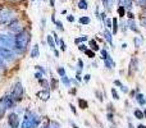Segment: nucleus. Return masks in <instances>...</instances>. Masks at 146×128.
I'll use <instances>...</instances> for the list:
<instances>
[{"mask_svg": "<svg viewBox=\"0 0 146 128\" xmlns=\"http://www.w3.org/2000/svg\"><path fill=\"white\" fill-rule=\"evenodd\" d=\"M31 41V33L28 30L23 28L21 32L14 36V50L18 54H23L28 48V44Z\"/></svg>", "mask_w": 146, "mask_h": 128, "instance_id": "1", "label": "nucleus"}, {"mask_svg": "<svg viewBox=\"0 0 146 128\" xmlns=\"http://www.w3.org/2000/svg\"><path fill=\"white\" fill-rule=\"evenodd\" d=\"M15 19V13L7 7H0V25H8Z\"/></svg>", "mask_w": 146, "mask_h": 128, "instance_id": "2", "label": "nucleus"}, {"mask_svg": "<svg viewBox=\"0 0 146 128\" xmlns=\"http://www.w3.org/2000/svg\"><path fill=\"white\" fill-rule=\"evenodd\" d=\"M23 94H25V90H23L22 82H21V81H17V82L13 85L10 96H12V99L15 101V103H18V101H21L23 99Z\"/></svg>", "mask_w": 146, "mask_h": 128, "instance_id": "3", "label": "nucleus"}, {"mask_svg": "<svg viewBox=\"0 0 146 128\" xmlns=\"http://www.w3.org/2000/svg\"><path fill=\"white\" fill-rule=\"evenodd\" d=\"M0 46L10 49V50H14V36L0 33Z\"/></svg>", "mask_w": 146, "mask_h": 128, "instance_id": "4", "label": "nucleus"}, {"mask_svg": "<svg viewBox=\"0 0 146 128\" xmlns=\"http://www.w3.org/2000/svg\"><path fill=\"white\" fill-rule=\"evenodd\" d=\"M0 58L4 62H13L15 59V53L14 50H10V49L0 46Z\"/></svg>", "mask_w": 146, "mask_h": 128, "instance_id": "5", "label": "nucleus"}, {"mask_svg": "<svg viewBox=\"0 0 146 128\" xmlns=\"http://www.w3.org/2000/svg\"><path fill=\"white\" fill-rule=\"evenodd\" d=\"M28 121H30V128H37L41 123V117L33 111H27Z\"/></svg>", "mask_w": 146, "mask_h": 128, "instance_id": "6", "label": "nucleus"}, {"mask_svg": "<svg viewBox=\"0 0 146 128\" xmlns=\"http://www.w3.org/2000/svg\"><path fill=\"white\" fill-rule=\"evenodd\" d=\"M8 126H9V128H19L21 121L19 115L17 113H10L8 115Z\"/></svg>", "mask_w": 146, "mask_h": 128, "instance_id": "7", "label": "nucleus"}, {"mask_svg": "<svg viewBox=\"0 0 146 128\" xmlns=\"http://www.w3.org/2000/svg\"><path fill=\"white\" fill-rule=\"evenodd\" d=\"M0 104H1L4 108H7V109H13V108L15 106V101L13 100L10 95L3 96V97L0 99Z\"/></svg>", "mask_w": 146, "mask_h": 128, "instance_id": "8", "label": "nucleus"}, {"mask_svg": "<svg viewBox=\"0 0 146 128\" xmlns=\"http://www.w3.org/2000/svg\"><path fill=\"white\" fill-rule=\"evenodd\" d=\"M8 30H9V32L15 33V35H17L18 32H21V31L23 30V28H22V25H21L19 21L14 19V21H12V22L9 23V26H8Z\"/></svg>", "mask_w": 146, "mask_h": 128, "instance_id": "9", "label": "nucleus"}, {"mask_svg": "<svg viewBox=\"0 0 146 128\" xmlns=\"http://www.w3.org/2000/svg\"><path fill=\"white\" fill-rule=\"evenodd\" d=\"M137 69H139V60H137L136 58H132L131 59V63H129V68H128L129 74H131V76L135 74Z\"/></svg>", "mask_w": 146, "mask_h": 128, "instance_id": "10", "label": "nucleus"}, {"mask_svg": "<svg viewBox=\"0 0 146 128\" xmlns=\"http://www.w3.org/2000/svg\"><path fill=\"white\" fill-rule=\"evenodd\" d=\"M126 25H127V27H128L131 31H133V32H136V33H139V32H140V31H139V27L136 26V23H135V21H133V19H128V21H127Z\"/></svg>", "mask_w": 146, "mask_h": 128, "instance_id": "11", "label": "nucleus"}, {"mask_svg": "<svg viewBox=\"0 0 146 128\" xmlns=\"http://www.w3.org/2000/svg\"><path fill=\"white\" fill-rule=\"evenodd\" d=\"M103 36H104V38H105V40L109 42V45L113 46V33L109 32V30H105L103 32Z\"/></svg>", "mask_w": 146, "mask_h": 128, "instance_id": "12", "label": "nucleus"}, {"mask_svg": "<svg viewBox=\"0 0 146 128\" xmlns=\"http://www.w3.org/2000/svg\"><path fill=\"white\" fill-rule=\"evenodd\" d=\"M38 55H40V48H38V45L36 44V45L32 46V50H31L30 56L31 58H38Z\"/></svg>", "mask_w": 146, "mask_h": 128, "instance_id": "13", "label": "nucleus"}, {"mask_svg": "<svg viewBox=\"0 0 146 128\" xmlns=\"http://www.w3.org/2000/svg\"><path fill=\"white\" fill-rule=\"evenodd\" d=\"M104 62H105V67L109 68V69H113V68L115 67V63H114V60L111 59L110 54L108 55V58H106V59H104Z\"/></svg>", "mask_w": 146, "mask_h": 128, "instance_id": "14", "label": "nucleus"}, {"mask_svg": "<svg viewBox=\"0 0 146 128\" xmlns=\"http://www.w3.org/2000/svg\"><path fill=\"white\" fill-rule=\"evenodd\" d=\"M36 95L38 96V97H41L42 100H49V97H50V92H49V90H42V91H38Z\"/></svg>", "mask_w": 146, "mask_h": 128, "instance_id": "15", "label": "nucleus"}, {"mask_svg": "<svg viewBox=\"0 0 146 128\" xmlns=\"http://www.w3.org/2000/svg\"><path fill=\"white\" fill-rule=\"evenodd\" d=\"M136 100H137V103H139L140 104V105H141V106H144L145 105V104H146V100H145V96L144 95H142V94H137V95H136Z\"/></svg>", "mask_w": 146, "mask_h": 128, "instance_id": "16", "label": "nucleus"}, {"mask_svg": "<svg viewBox=\"0 0 146 128\" xmlns=\"http://www.w3.org/2000/svg\"><path fill=\"white\" fill-rule=\"evenodd\" d=\"M111 27H113V35H117L118 33V19L117 18L111 19Z\"/></svg>", "mask_w": 146, "mask_h": 128, "instance_id": "17", "label": "nucleus"}, {"mask_svg": "<svg viewBox=\"0 0 146 128\" xmlns=\"http://www.w3.org/2000/svg\"><path fill=\"white\" fill-rule=\"evenodd\" d=\"M46 41H48L49 48H50L51 50H54V49H55V41H54V38L51 37V36H46Z\"/></svg>", "mask_w": 146, "mask_h": 128, "instance_id": "18", "label": "nucleus"}, {"mask_svg": "<svg viewBox=\"0 0 146 128\" xmlns=\"http://www.w3.org/2000/svg\"><path fill=\"white\" fill-rule=\"evenodd\" d=\"M78 22H80L81 25H83V26H87L88 23L91 22V19H90V17H87V15H83V17H81L80 19H78Z\"/></svg>", "mask_w": 146, "mask_h": 128, "instance_id": "19", "label": "nucleus"}, {"mask_svg": "<svg viewBox=\"0 0 146 128\" xmlns=\"http://www.w3.org/2000/svg\"><path fill=\"white\" fill-rule=\"evenodd\" d=\"M78 8H80V9H82V10H86L88 8V3H87V0H80V1H78Z\"/></svg>", "mask_w": 146, "mask_h": 128, "instance_id": "20", "label": "nucleus"}, {"mask_svg": "<svg viewBox=\"0 0 146 128\" xmlns=\"http://www.w3.org/2000/svg\"><path fill=\"white\" fill-rule=\"evenodd\" d=\"M77 103H78V106H80L81 109H86L88 106V103L86 100H83V99H78Z\"/></svg>", "mask_w": 146, "mask_h": 128, "instance_id": "21", "label": "nucleus"}, {"mask_svg": "<svg viewBox=\"0 0 146 128\" xmlns=\"http://www.w3.org/2000/svg\"><path fill=\"white\" fill-rule=\"evenodd\" d=\"M62 82L64 83V86H66V87H71V80H69V77L67 74L62 77Z\"/></svg>", "mask_w": 146, "mask_h": 128, "instance_id": "22", "label": "nucleus"}, {"mask_svg": "<svg viewBox=\"0 0 146 128\" xmlns=\"http://www.w3.org/2000/svg\"><path fill=\"white\" fill-rule=\"evenodd\" d=\"M90 46H91V50H94V51H96V50H100V48H99V45H98V42H96L95 40H90Z\"/></svg>", "mask_w": 146, "mask_h": 128, "instance_id": "23", "label": "nucleus"}, {"mask_svg": "<svg viewBox=\"0 0 146 128\" xmlns=\"http://www.w3.org/2000/svg\"><path fill=\"white\" fill-rule=\"evenodd\" d=\"M104 4H105V9L110 12L111 7H113V0H104Z\"/></svg>", "mask_w": 146, "mask_h": 128, "instance_id": "24", "label": "nucleus"}, {"mask_svg": "<svg viewBox=\"0 0 146 128\" xmlns=\"http://www.w3.org/2000/svg\"><path fill=\"white\" fill-rule=\"evenodd\" d=\"M135 117H136L137 119H144V118H145L144 111H142V110H139V109H136V110H135Z\"/></svg>", "mask_w": 146, "mask_h": 128, "instance_id": "25", "label": "nucleus"}, {"mask_svg": "<svg viewBox=\"0 0 146 128\" xmlns=\"http://www.w3.org/2000/svg\"><path fill=\"white\" fill-rule=\"evenodd\" d=\"M38 82H40L41 86H44V90H49V82L45 80V78H41V80H38Z\"/></svg>", "mask_w": 146, "mask_h": 128, "instance_id": "26", "label": "nucleus"}, {"mask_svg": "<svg viewBox=\"0 0 146 128\" xmlns=\"http://www.w3.org/2000/svg\"><path fill=\"white\" fill-rule=\"evenodd\" d=\"M88 37L87 36H81V37H77L74 38V44H81V42H85V41H87Z\"/></svg>", "mask_w": 146, "mask_h": 128, "instance_id": "27", "label": "nucleus"}, {"mask_svg": "<svg viewBox=\"0 0 146 128\" xmlns=\"http://www.w3.org/2000/svg\"><path fill=\"white\" fill-rule=\"evenodd\" d=\"M118 14L119 17H124L126 15V8L122 7V5H118Z\"/></svg>", "mask_w": 146, "mask_h": 128, "instance_id": "28", "label": "nucleus"}, {"mask_svg": "<svg viewBox=\"0 0 146 128\" xmlns=\"http://www.w3.org/2000/svg\"><path fill=\"white\" fill-rule=\"evenodd\" d=\"M85 54H86V55H87L90 59H94V58H95V51L91 50V49H87V50L85 51Z\"/></svg>", "mask_w": 146, "mask_h": 128, "instance_id": "29", "label": "nucleus"}, {"mask_svg": "<svg viewBox=\"0 0 146 128\" xmlns=\"http://www.w3.org/2000/svg\"><path fill=\"white\" fill-rule=\"evenodd\" d=\"M135 46L136 48H140V46L142 45V37H135Z\"/></svg>", "mask_w": 146, "mask_h": 128, "instance_id": "30", "label": "nucleus"}, {"mask_svg": "<svg viewBox=\"0 0 146 128\" xmlns=\"http://www.w3.org/2000/svg\"><path fill=\"white\" fill-rule=\"evenodd\" d=\"M111 96H113V99H114V100H119V94L118 92H117V90H115V88H111Z\"/></svg>", "mask_w": 146, "mask_h": 128, "instance_id": "31", "label": "nucleus"}, {"mask_svg": "<svg viewBox=\"0 0 146 128\" xmlns=\"http://www.w3.org/2000/svg\"><path fill=\"white\" fill-rule=\"evenodd\" d=\"M50 87H51V90H55L56 87H58V81L55 80V78H51V85H50Z\"/></svg>", "mask_w": 146, "mask_h": 128, "instance_id": "32", "label": "nucleus"}, {"mask_svg": "<svg viewBox=\"0 0 146 128\" xmlns=\"http://www.w3.org/2000/svg\"><path fill=\"white\" fill-rule=\"evenodd\" d=\"M77 63H78V70H77V73L80 74L81 73V70L83 69V62H82V59H78L77 60Z\"/></svg>", "mask_w": 146, "mask_h": 128, "instance_id": "33", "label": "nucleus"}, {"mask_svg": "<svg viewBox=\"0 0 146 128\" xmlns=\"http://www.w3.org/2000/svg\"><path fill=\"white\" fill-rule=\"evenodd\" d=\"M100 54H101V59H103V60H104V59H106V58H108V55H109V53L105 50V49H103V50H100Z\"/></svg>", "mask_w": 146, "mask_h": 128, "instance_id": "34", "label": "nucleus"}, {"mask_svg": "<svg viewBox=\"0 0 146 128\" xmlns=\"http://www.w3.org/2000/svg\"><path fill=\"white\" fill-rule=\"evenodd\" d=\"M136 4L141 8H146V0H136Z\"/></svg>", "mask_w": 146, "mask_h": 128, "instance_id": "35", "label": "nucleus"}, {"mask_svg": "<svg viewBox=\"0 0 146 128\" xmlns=\"http://www.w3.org/2000/svg\"><path fill=\"white\" fill-rule=\"evenodd\" d=\"M54 25L56 26V27H58V30L59 31H64V27H63V23L60 22V21H56L55 23H54Z\"/></svg>", "mask_w": 146, "mask_h": 128, "instance_id": "36", "label": "nucleus"}, {"mask_svg": "<svg viewBox=\"0 0 146 128\" xmlns=\"http://www.w3.org/2000/svg\"><path fill=\"white\" fill-rule=\"evenodd\" d=\"M124 8L128 9V12L132 9V0H126V4H124Z\"/></svg>", "mask_w": 146, "mask_h": 128, "instance_id": "37", "label": "nucleus"}, {"mask_svg": "<svg viewBox=\"0 0 146 128\" xmlns=\"http://www.w3.org/2000/svg\"><path fill=\"white\" fill-rule=\"evenodd\" d=\"M56 72H58V74L60 76V77H63V76H66V70H64V68H63V67H59Z\"/></svg>", "mask_w": 146, "mask_h": 128, "instance_id": "38", "label": "nucleus"}, {"mask_svg": "<svg viewBox=\"0 0 146 128\" xmlns=\"http://www.w3.org/2000/svg\"><path fill=\"white\" fill-rule=\"evenodd\" d=\"M5 110H7V108H4V106L0 104V119H1L5 115Z\"/></svg>", "mask_w": 146, "mask_h": 128, "instance_id": "39", "label": "nucleus"}, {"mask_svg": "<svg viewBox=\"0 0 146 128\" xmlns=\"http://www.w3.org/2000/svg\"><path fill=\"white\" fill-rule=\"evenodd\" d=\"M35 68H36V69H37L40 73H42V74H46V69H44L42 65H36Z\"/></svg>", "mask_w": 146, "mask_h": 128, "instance_id": "40", "label": "nucleus"}, {"mask_svg": "<svg viewBox=\"0 0 146 128\" xmlns=\"http://www.w3.org/2000/svg\"><path fill=\"white\" fill-rule=\"evenodd\" d=\"M104 23H105V26L108 28L111 27V19H109V18H105V19H104Z\"/></svg>", "mask_w": 146, "mask_h": 128, "instance_id": "41", "label": "nucleus"}, {"mask_svg": "<svg viewBox=\"0 0 146 128\" xmlns=\"http://www.w3.org/2000/svg\"><path fill=\"white\" fill-rule=\"evenodd\" d=\"M49 128H60V126H59L58 122H51V124L49 126Z\"/></svg>", "mask_w": 146, "mask_h": 128, "instance_id": "42", "label": "nucleus"}, {"mask_svg": "<svg viewBox=\"0 0 146 128\" xmlns=\"http://www.w3.org/2000/svg\"><path fill=\"white\" fill-rule=\"evenodd\" d=\"M96 97L99 99V101H103V94H101V91H96Z\"/></svg>", "mask_w": 146, "mask_h": 128, "instance_id": "43", "label": "nucleus"}, {"mask_svg": "<svg viewBox=\"0 0 146 128\" xmlns=\"http://www.w3.org/2000/svg\"><path fill=\"white\" fill-rule=\"evenodd\" d=\"M59 44H60V48H62V50H63V51H66V50H67V46H66V44H64V41H63V40H60V41H59Z\"/></svg>", "mask_w": 146, "mask_h": 128, "instance_id": "44", "label": "nucleus"}, {"mask_svg": "<svg viewBox=\"0 0 146 128\" xmlns=\"http://www.w3.org/2000/svg\"><path fill=\"white\" fill-rule=\"evenodd\" d=\"M78 49H80L81 51H86V50H87V46H86L85 44H81V45L78 46Z\"/></svg>", "mask_w": 146, "mask_h": 128, "instance_id": "45", "label": "nucleus"}, {"mask_svg": "<svg viewBox=\"0 0 146 128\" xmlns=\"http://www.w3.org/2000/svg\"><path fill=\"white\" fill-rule=\"evenodd\" d=\"M121 90H122V92H124V94H128V92H129V90L127 88V86H124V85H122Z\"/></svg>", "mask_w": 146, "mask_h": 128, "instance_id": "46", "label": "nucleus"}, {"mask_svg": "<svg viewBox=\"0 0 146 128\" xmlns=\"http://www.w3.org/2000/svg\"><path fill=\"white\" fill-rule=\"evenodd\" d=\"M42 73H40V72H36L35 73V77H36V80H41V78H42Z\"/></svg>", "mask_w": 146, "mask_h": 128, "instance_id": "47", "label": "nucleus"}, {"mask_svg": "<svg viewBox=\"0 0 146 128\" xmlns=\"http://www.w3.org/2000/svg\"><path fill=\"white\" fill-rule=\"evenodd\" d=\"M90 80H91V76L90 74H85V76H83V81H85V82H90Z\"/></svg>", "mask_w": 146, "mask_h": 128, "instance_id": "48", "label": "nucleus"}, {"mask_svg": "<svg viewBox=\"0 0 146 128\" xmlns=\"http://www.w3.org/2000/svg\"><path fill=\"white\" fill-rule=\"evenodd\" d=\"M106 118H108V121H109V122H113V114H111L110 111H109V113L106 114Z\"/></svg>", "mask_w": 146, "mask_h": 128, "instance_id": "49", "label": "nucleus"}, {"mask_svg": "<svg viewBox=\"0 0 146 128\" xmlns=\"http://www.w3.org/2000/svg\"><path fill=\"white\" fill-rule=\"evenodd\" d=\"M114 85H115V86H118L119 88L122 87V82H121V81H119V80H115V81H114Z\"/></svg>", "mask_w": 146, "mask_h": 128, "instance_id": "50", "label": "nucleus"}, {"mask_svg": "<svg viewBox=\"0 0 146 128\" xmlns=\"http://www.w3.org/2000/svg\"><path fill=\"white\" fill-rule=\"evenodd\" d=\"M69 106H71V110H72V113L74 114V115H77V110H76L74 105H72V104H71V105H69Z\"/></svg>", "mask_w": 146, "mask_h": 128, "instance_id": "51", "label": "nucleus"}, {"mask_svg": "<svg viewBox=\"0 0 146 128\" xmlns=\"http://www.w3.org/2000/svg\"><path fill=\"white\" fill-rule=\"evenodd\" d=\"M67 21L68 22H74V17L73 15H67Z\"/></svg>", "mask_w": 146, "mask_h": 128, "instance_id": "52", "label": "nucleus"}, {"mask_svg": "<svg viewBox=\"0 0 146 128\" xmlns=\"http://www.w3.org/2000/svg\"><path fill=\"white\" fill-rule=\"evenodd\" d=\"M127 15H128L129 19H133V18H135V15H133V13H132V12H127Z\"/></svg>", "mask_w": 146, "mask_h": 128, "instance_id": "53", "label": "nucleus"}, {"mask_svg": "<svg viewBox=\"0 0 146 128\" xmlns=\"http://www.w3.org/2000/svg\"><path fill=\"white\" fill-rule=\"evenodd\" d=\"M141 25L144 26V27H146V18H145V17L141 19Z\"/></svg>", "mask_w": 146, "mask_h": 128, "instance_id": "54", "label": "nucleus"}, {"mask_svg": "<svg viewBox=\"0 0 146 128\" xmlns=\"http://www.w3.org/2000/svg\"><path fill=\"white\" fill-rule=\"evenodd\" d=\"M54 54H55V56H56V58H59V51L56 50V49H54Z\"/></svg>", "mask_w": 146, "mask_h": 128, "instance_id": "55", "label": "nucleus"}, {"mask_svg": "<svg viewBox=\"0 0 146 128\" xmlns=\"http://www.w3.org/2000/svg\"><path fill=\"white\" fill-rule=\"evenodd\" d=\"M137 128H146V126H144V124H139Z\"/></svg>", "mask_w": 146, "mask_h": 128, "instance_id": "56", "label": "nucleus"}, {"mask_svg": "<svg viewBox=\"0 0 146 128\" xmlns=\"http://www.w3.org/2000/svg\"><path fill=\"white\" fill-rule=\"evenodd\" d=\"M128 127H129V128H135V127H133V124H132L131 122H129V123H128Z\"/></svg>", "mask_w": 146, "mask_h": 128, "instance_id": "57", "label": "nucleus"}, {"mask_svg": "<svg viewBox=\"0 0 146 128\" xmlns=\"http://www.w3.org/2000/svg\"><path fill=\"white\" fill-rule=\"evenodd\" d=\"M50 7H54V0H50Z\"/></svg>", "mask_w": 146, "mask_h": 128, "instance_id": "58", "label": "nucleus"}, {"mask_svg": "<svg viewBox=\"0 0 146 128\" xmlns=\"http://www.w3.org/2000/svg\"><path fill=\"white\" fill-rule=\"evenodd\" d=\"M72 126H73V128H78L77 126H74V124H73V123H72Z\"/></svg>", "mask_w": 146, "mask_h": 128, "instance_id": "59", "label": "nucleus"}, {"mask_svg": "<svg viewBox=\"0 0 146 128\" xmlns=\"http://www.w3.org/2000/svg\"><path fill=\"white\" fill-rule=\"evenodd\" d=\"M144 14H145V18H146V9H145V13H144Z\"/></svg>", "mask_w": 146, "mask_h": 128, "instance_id": "60", "label": "nucleus"}]
</instances>
